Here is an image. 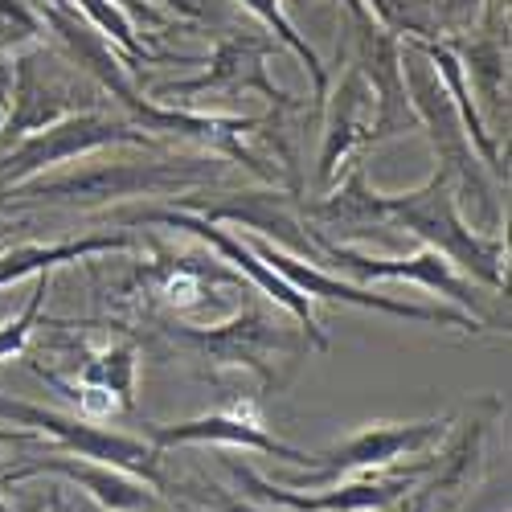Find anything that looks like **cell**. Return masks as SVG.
<instances>
[{
    "mask_svg": "<svg viewBox=\"0 0 512 512\" xmlns=\"http://www.w3.org/2000/svg\"><path fill=\"white\" fill-rule=\"evenodd\" d=\"M226 181L222 160H95L78 164L62 177H33L0 189V209L25 205H66V209H99L123 197H168L193 193L197 185Z\"/></svg>",
    "mask_w": 512,
    "mask_h": 512,
    "instance_id": "obj_1",
    "label": "cell"
},
{
    "mask_svg": "<svg viewBox=\"0 0 512 512\" xmlns=\"http://www.w3.org/2000/svg\"><path fill=\"white\" fill-rule=\"evenodd\" d=\"M369 218L373 226L394 222L402 230H410L414 238H422V246L439 250L443 259L492 291L508 287V271H504V238L500 234H480L476 226L463 222L459 213V197L455 185L443 168H435L418 189L410 193H369Z\"/></svg>",
    "mask_w": 512,
    "mask_h": 512,
    "instance_id": "obj_2",
    "label": "cell"
},
{
    "mask_svg": "<svg viewBox=\"0 0 512 512\" xmlns=\"http://www.w3.org/2000/svg\"><path fill=\"white\" fill-rule=\"evenodd\" d=\"M402 78H406V95H410V107H414V119H418V132H426V140H431L439 168L455 185V197H476V205L484 209V230L500 234V222H504V201L500 197L504 193L496 189V177L476 156L472 140H467L463 119H459L451 95L443 91L435 66L426 62L406 37H402Z\"/></svg>",
    "mask_w": 512,
    "mask_h": 512,
    "instance_id": "obj_3",
    "label": "cell"
},
{
    "mask_svg": "<svg viewBox=\"0 0 512 512\" xmlns=\"http://www.w3.org/2000/svg\"><path fill=\"white\" fill-rule=\"evenodd\" d=\"M164 340H173L181 349H193L201 361L213 365H234L250 369L263 381V390H279L283 377L275 373V361L295 365L308 353V336L291 332L287 324H271L259 308H246L230 316L226 324H181V320H156L152 324Z\"/></svg>",
    "mask_w": 512,
    "mask_h": 512,
    "instance_id": "obj_4",
    "label": "cell"
},
{
    "mask_svg": "<svg viewBox=\"0 0 512 512\" xmlns=\"http://www.w3.org/2000/svg\"><path fill=\"white\" fill-rule=\"evenodd\" d=\"M119 144L164 148V140L144 132V127L132 123L127 115H111V111H99V107L70 111L66 119L41 127V132H33V136H25L13 148L0 152V189L33 181L41 173H50L54 164L91 156V152H103V148H119Z\"/></svg>",
    "mask_w": 512,
    "mask_h": 512,
    "instance_id": "obj_5",
    "label": "cell"
},
{
    "mask_svg": "<svg viewBox=\"0 0 512 512\" xmlns=\"http://www.w3.org/2000/svg\"><path fill=\"white\" fill-rule=\"evenodd\" d=\"M451 414L443 418H418V422H369L361 431H353L349 439H340L324 451L312 455V467L291 480V488H328L361 472H381V467H394L406 455H426L435 451L447 435H451Z\"/></svg>",
    "mask_w": 512,
    "mask_h": 512,
    "instance_id": "obj_6",
    "label": "cell"
},
{
    "mask_svg": "<svg viewBox=\"0 0 512 512\" xmlns=\"http://www.w3.org/2000/svg\"><path fill=\"white\" fill-rule=\"evenodd\" d=\"M0 418H9L13 426H29L41 439H54L58 451L78 455V459H95V463H111L127 476H140L144 484L160 488V451L136 435L111 431L103 422L78 418V414H58L33 402H17L0 394Z\"/></svg>",
    "mask_w": 512,
    "mask_h": 512,
    "instance_id": "obj_7",
    "label": "cell"
},
{
    "mask_svg": "<svg viewBox=\"0 0 512 512\" xmlns=\"http://www.w3.org/2000/svg\"><path fill=\"white\" fill-rule=\"evenodd\" d=\"M115 222H119V226H164V230H185V234H193L197 242H205L213 254H218L222 263H230L238 275H246L254 291H263L267 300L283 304V308L295 316V324H300V332L308 336L312 349L328 353V336H324V328L316 324V312H312L308 295H300L283 275H275L242 238L226 234L218 222H205V218H197V213H185V209H136V213H115Z\"/></svg>",
    "mask_w": 512,
    "mask_h": 512,
    "instance_id": "obj_8",
    "label": "cell"
},
{
    "mask_svg": "<svg viewBox=\"0 0 512 512\" xmlns=\"http://www.w3.org/2000/svg\"><path fill=\"white\" fill-rule=\"evenodd\" d=\"M259 259L283 275L300 295L308 300H328V304H353V308H369V312H386V316H398V320H414V324H443V328H459V332H484V320L467 316V312H455V308H422V304H402V300H390L373 287H361V283H349V279H336L328 271H320L316 263L300 259V254H287L283 246L267 242L263 234L254 230H242L238 234Z\"/></svg>",
    "mask_w": 512,
    "mask_h": 512,
    "instance_id": "obj_9",
    "label": "cell"
},
{
    "mask_svg": "<svg viewBox=\"0 0 512 512\" xmlns=\"http://www.w3.org/2000/svg\"><path fill=\"white\" fill-rule=\"evenodd\" d=\"M230 476L238 480L242 492H250L254 500H267L275 508H295V512H381L398 504L426 472L435 467V459H414L406 467H390L386 476H373V472H361V476H349L340 484H328L320 496H304L287 484H275L267 476H259L250 463H238V459H226Z\"/></svg>",
    "mask_w": 512,
    "mask_h": 512,
    "instance_id": "obj_10",
    "label": "cell"
},
{
    "mask_svg": "<svg viewBox=\"0 0 512 512\" xmlns=\"http://www.w3.org/2000/svg\"><path fill=\"white\" fill-rule=\"evenodd\" d=\"M279 41L275 37H259V33H246V29H226L218 37V46L205 58V74L185 78V82H164L156 87L148 99L168 103V99H185V95H205V91H259L275 111H300L304 103L287 95L279 82L271 78L267 58L275 54Z\"/></svg>",
    "mask_w": 512,
    "mask_h": 512,
    "instance_id": "obj_11",
    "label": "cell"
},
{
    "mask_svg": "<svg viewBox=\"0 0 512 512\" xmlns=\"http://www.w3.org/2000/svg\"><path fill=\"white\" fill-rule=\"evenodd\" d=\"M308 234H312V242H316V250H320V259H328L340 275H349V283L369 287V283H377V279H406V283H418V287H426V291L447 295L451 304H459V312L484 320L476 287L467 283V279L443 259V254L431 250V246H422L418 254H410V259H377V254H365V250H353V246L332 242L324 230H308Z\"/></svg>",
    "mask_w": 512,
    "mask_h": 512,
    "instance_id": "obj_12",
    "label": "cell"
},
{
    "mask_svg": "<svg viewBox=\"0 0 512 512\" xmlns=\"http://www.w3.org/2000/svg\"><path fill=\"white\" fill-rule=\"evenodd\" d=\"M300 201V193H279V189H250V193H185V197H173V209H185V213H197L205 222H238L242 230H263L267 242L283 246L287 254H300V259L316 263V242L312 234L304 230L300 213L291 205Z\"/></svg>",
    "mask_w": 512,
    "mask_h": 512,
    "instance_id": "obj_13",
    "label": "cell"
},
{
    "mask_svg": "<svg viewBox=\"0 0 512 512\" xmlns=\"http://www.w3.org/2000/svg\"><path fill=\"white\" fill-rule=\"evenodd\" d=\"M46 50L41 46H25L13 54V111L0 123V152L13 148L17 140L41 132L58 119H66L70 111L95 107L87 99H74V82L66 78V66H46Z\"/></svg>",
    "mask_w": 512,
    "mask_h": 512,
    "instance_id": "obj_14",
    "label": "cell"
},
{
    "mask_svg": "<svg viewBox=\"0 0 512 512\" xmlns=\"http://www.w3.org/2000/svg\"><path fill=\"white\" fill-rule=\"evenodd\" d=\"M144 435L156 451H168V447H201V443H218V447H250V451H263V455H275L283 463H295V467H312V455L291 447L275 435H267L263 426V414L250 398L238 402V406H226V410H213V414H201V418H185V422H144Z\"/></svg>",
    "mask_w": 512,
    "mask_h": 512,
    "instance_id": "obj_15",
    "label": "cell"
},
{
    "mask_svg": "<svg viewBox=\"0 0 512 512\" xmlns=\"http://www.w3.org/2000/svg\"><path fill=\"white\" fill-rule=\"evenodd\" d=\"M320 119H324V132H320V160H316V181L324 189H332L340 181V168H349L353 156L361 148L373 144V91L357 66H345L324 103H320Z\"/></svg>",
    "mask_w": 512,
    "mask_h": 512,
    "instance_id": "obj_16",
    "label": "cell"
},
{
    "mask_svg": "<svg viewBox=\"0 0 512 512\" xmlns=\"http://www.w3.org/2000/svg\"><path fill=\"white\" fill-rule=\"evenodd\" d=\"M33 476H62L70 484H82L103 512H160V496L152 484H144L140 476H127L111 463H95V459H78V455H66V451H54V455H37L29 463H17L9 472H0V488H13L21 480H33Z\"/></svg>",
    "mask_w": 512,
    "mask_h": 512,
    "instance_id": "obj_17",
    "label": "cell"
},
{
    "mask_svg": "<svg viewBox=\"0 0 512 512\" xmlns=\"http://www.w3.org/2000/svg\"><path fill=\"white\" fill-rule=\"evenodd\" d=\"M496 414H500V398L476 402V414L467 418V426L451 443L447 459H435V467H431L435 476L426 480L422 488L418 484L410 488L414 496L402 504L406 512H431V508L451 512L467 492L480 484V476H484V443H488V426L496 422Z\"/></svg>",
    "mask_w": 512,
    "mask_h": 512,
    "instance_id": "obj_18",
    "label": "cell"
},
{
    "mask_svg": "<svg viewBox=\"0 0 512 512\" xmlns=\"http://www.w3.org/2000/svg\"><path fill=\"white\" fill-rule=\"evenodd\" d=\"M119 250H140L136 234H87L70 242H13L0 250V287H9L37 271H58L78 259H95V254H119Z\"/></svg>",
    "mask_w": 512,
    "mask_h": 512,
    "instance_id": "obj_19",
    "label": "cell"
},
{
    "mask_svg": "<svg viewBox=\"0 0 512 512\" xmlns=\"http://www.w3.org/2000/svg\"><path fill=\"white\" fill-rule=\"evenodd\" d=\"M136 373H140V336H132L127 328H123V340H115V345L91 349V353H82V361H74V381L111 390L123 414L136 410Z\"/></svg>",
    "mask_w": 512,
    "mask_h": 512,
    "instance_id": "obj_20",
    "label": "cell"
},
{
    "mask_svg": "<svg viewBox=\"0 0 512 512\" xmlns=\"http://www.w3.org/2000/svg\"><path fill=\"white\" fill-rule=\"evenodd\" d=\"M443 41L455 50V58L463 62V74H467V87H472V95H480L504 119V82H508L504 58H508V37H500L492 29V33H480V37H443Z\"/></svg>",
    "mask_w": 512,
    "mask_h": 512,
    "instance_id": "obj_21",
    "label": "cell"
},
{
    "mask_svg": "<svg viewBox=\"0 0 512 512\" xmlns=\"http://www.w3.org/2000/svg\"><path fill=\"white\" fill-rule=\"evenodd\" d=\"M242 9H250L254 17H259L267 29H271V37L279 41L283 50H291L295 58L304 62V70H308V78H312V95H316V111H320V103H324V95H328V87H332V70L320 62V54H316V46L312 41L295 29V21L283 13V0H238Z\"/></svg>",
    "mask_w": 512,
    "mask_h": 512,
    "instance_id": "obj_22",
    "label": "cell"
},
{
    "mask_svg": "<svg viewBox=\"0 0 512 512\" xmlns=\"http://www.w3.org/2000/svg\"><path fill=\"white\" fill-rule=\"evenodd\" d=\"M70 5L82 13V17H87L107 41H111V46L127 58V62H132V70H140V66H152L160 54H152L148 46H144V37L136 33V25L132 21H127L115 5H111V0H70Z\"/></svg>",
    "mask_w": 512,
    "mask_h": 512,
    "instance_id": "obj_23",
    "label": "cell"
},
{
    "mask_svg": "<svg viewBox=\"0 0 512 512\" xmlns=\"http://www.w3.org/2000/svg\"><path fill=\"white\" fill-rule=\"evenodd\" d=\"M50 287H54V271H37L25 308H21L9 324H0V361H9V357H25L29 336L41 328V308H46Z\"/></svg>",
    "mask_w": 512,
    "mask_h": 512,
    "instance_id": "obj_24",
    "label": "cell"
},
{
    "mask_svg": "<svg viewBox=\"0 0 512 512\" xmlns=\"http://www.w3.org/2000/svg\"><path fill=\"white\" fill-rule=\"evenodd\" d=\"M0 25H13V33H21L25 41H33L41 29H46L29 0H0Z\"/></svg>",
    "mask_w": 512,
    "mask_h": 512,
    "instance_id": "obj_25",
    "label": "cell"
},
{
    "mask_svg": "<svg viewBox=\"0 0 512 512\" xmlns=\"http://www.w3.org/2000/svg\"><path fill=\"white\" fill-rule=\"evenodd\" d=\"M111 5L132 21V25H148V29H168V25H181L177 17H168L156 0H111Z\"/></svg>",
    "mask_w": 512,
    "mask_h": 512,
    "instance_id": "obj_26",
    "label": "cell"
},
{
    "mask_svg": "<svg viewBox=\"0 0 512 512\" xmlns=\"http://www.w3.org/2000/svg\"><path fill=\"white\" fill-rule=\"evenodd\" d=\"M484 0H443V25L447 29H467L476 21Z\"/></svg>",
    "mask_w": 512,
    "mask_h": 512,
    "instance_id": "obj_27",
    "label": "cell"
},
{
    "mask_svg": "<svg viewBox=\"0 0 512 512\" xmlns=\"http://www.w3.org/2000/svg\"><path fill=\"white\" fill-rule=\"evenodd\" d=\"M5 443H41V435L29 431V426H0V447Z\"/></svg>",
    "mask_w": 512,
    "mask_h": 512,
    "instance_id": "obj_28",
    "label": "cell"
},
{
    "mask_svg": "<svg viewBox=\"0 0 512 512\" xmlns=\"http://www.w3.org/2000/svg\"><path fill=\"white\" fill-rule=\"evenodd\" d=\"M230 512H254V508H230ZM398 512H406V508H398Z\"/></svg>",
    "mask_w": 512,
    "mask_h": 512,
    "instance_id": "obj_29",
    "label": "cell"
}]
</instances>
